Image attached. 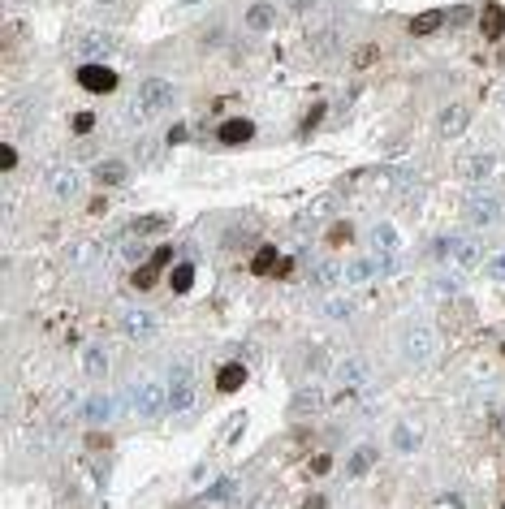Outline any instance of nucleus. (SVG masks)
I'll list each match as a JSON object with an SVG mask.
<instances>
[{"label":"nucleus","mask_w":505,"mask_h":509,"mask_svg":"<svg viewBox=\"0 0 505 509\" xmlns=\"http://www.w3.org/2000/svg\"><path fill=\"white\" fill-rule=\"evenodd\" d=\"M173 99H178V87L168 82V78H143L139 95H134V117L151 121V117H160V112L173 108Z\"/></svg>","instance_id":"f257e3e1"},{"label":"nucleus","mask_w":505,"mask_h":509,"mask_svg":"<svg viewBox=\"0 0 505 509\" xmlns=\"http://www.w3.org/2000/svg\"><path fill=\"white\" fill-rule=\"evenodd\" d=\"M130 415H139L143 423H156L160 415H168V384L160 380H139L130 388Z\"/></svg>","instance_id":"f03ea898"},{"label":"nucleus","mask_w":505,"mask_h":509,"mask_svg":"<svg viewBox=\"0 0 505 509\" xmlns=\"http://www.w3.org/2000/svg\"><path fill=\"white\" fill-rule=\"evenodd\" d=\"M199 402V384H195V367L182 359L168 371V415H190Z\"/></svg>","instance_id":"7ed1b4c3"},{"label":"nucleus","mask_w":505,"mask_h":509,"mask_svg":"<svg viewBox=\"0 0 505 509\" xmlns=\"http://www.w3.org/2000/svg\"><path fill=\"white\" fill-rule=\"evenodd\" d=\"M398 354H402V363H411V367L432 363V359H436V332H432L428 324H406L402 336H398Z\"/></svg>","instance_id":"20e7f679"},{"label":"nucleus","mask_w":505,"mask_h":509,"mask_svg":"<svg viewBox=\"0 0 505 509\" xmlns=\"http://www.w3.org/2000/svg\"><path fill=\"white\" fill-rule=\"evenodd\" d=\"M432 251H436V259H449L454 268H475L479 255H484L479 242H475V238H462V234H445Z\"/></svg>","instance_id":"39448f33"},{"label":"nucleus","mask_w":505,"mask_h":509,"mask_svg":"<svg viewBox=\"0 0 505 509\" xmlns=\"http://www.w3.org/2000/svg\"><path fill=\"white\" fill-rule=\"evenodd\" d=\"M121 332L130 336V341H151V336L160 332V315L147 311V307H126L121 311Z\"/></svg>","instance_id":"423d86ee"},{"label":"nucleus","mask_w":505,"mask_h":509,"mask_svg":"<svg viewBox=\"0 0 505 509\" xmlns=\"http://www.w3.org/2000/svg\"><path fill=\"white\" fill-rule=\"evenodd\" d=\"M371 380H376V367L367 354H350L337 363V384L342 388H371Z\"/></svg>","instance_id":"0eeeda50"},{"label":"nucleus","mask_w":505,"mask_h":509,"mask_svg":"<svg viewBox=\"0 0 505 509\" xmlns=\"http://www.w3.org/2000/svg\"><path fill=\"white\" fill-rule=\"evenodd\" d=\"M43 186H48V195H52V199H78L82 177L74 173L70 164H52L48 173H43Z\"/></svg>","instance_id":"6e6552de"},{"label":"nucleus","mask_w":505,"mask_h":509,"mask_svg":"<svg viewBox=\"0 0 505 509\" xmlns=\"http://www.w3.org/2000/svg\"><path fill=\"white\" fill-rule=\"evenodd\" d=\"M467 220L475 224V229H492V224L501 220V199H496V195H471Z\"/></svg>","instance_id":"1a4fd4ad"},{"label":"nucleus","mask_w":505,"mask_h":509,"mask_svg":"<svg viewBox=\"0 0 505 509\" xmlns=\"http://www.w3.org/2000/svg\"><path fill=\"white\" fill-rule=\"evenodd\" d=\"M467 126H471V108H467V104H445V108H440L436 130H440L445 138H458Z\"/></svg>","instance_id":"9d476101"},{"label":"nucleus","mask_w":505,"mask_h":509,"mask_svg":"<svg viewBox=\"0 0 505 509\" xmlns=\"http://www.w3.org/2000/svg\"><path fill=\"white\" fill-rule=\"evenodd\" d=\"M78 87L91 91V95H108L112 87H117V74H112L108 65H82L78 70Z\"/></svg>","instance_id":"9b49d317"},{"label":"nucleus","mask_w":505,"mask_h":509,"mask_svg":"<svg viewBox=\"0 0 505 509\" xmlns=\"http://www.w3.org/2000/svg\"><path fill=\"white\" fill-rule=\"evenodd\" d=\"M307 280H311V290L328 294V290H337V285H342V263H337V259H320V263H311Z\"/></svg>","instance_id":"f8f14e48"},{"label":"nucleus","mask_w":505,"mask_h":509,"mask_svg":"<svg viewBox=\"0 0 505 509\" xmlns=\"http://www.w3.org/2000/svg\"><path fill=\"white\" fill-rule=\"evenodd\" d=\"M112 48H117V35H108V31H82L74 39V52H82V56H104Z\"/></svg>","instance_id":"ddd939ff"},{"label":"nucleus","mask_w":505,"mask_h":509,"mask_svg":"<svg viewBox=\"0 0 505 509\" xmlns=\"http://www.w3.org/2000/svg\"><path fill=\"white\" fill-rule=\"evenodd\" d=\"M315 410H324V388H320V384L298 388L294 402H290V415H294V419H307V415H315Z\"/></svg>","instance_id":"4468645a"},{"label":"nucleus","mask_w":505,"mask_h":509,"mask_svg":"<svg viewBox=\"0 0 505 509\" xmlns=\"http://www.w3.org/2000/svg\"><path fill=\"white\" fill-rule=\"evenodd\" d=\"M376 276V259L371 255H354V259H346L342 263V280L354 290V285H367V280Z\"/></svg>","instance_id":"2eb2a0df"},{"label":"nucleus","mask_w":505,"mask_h":509,"mask_svg":"<svg viewBox=\"0 0 505 509\" xmlns=\"http://www.w3.org/2000/svg\"><path fill=\"white\" fill-rule=\"evenodd\" d=\"M242 22H246V31L264 35V31H272V26H276V5H272V0H255V5L242 13Z\"/></svg>","instance_id":"dca6fc26"},{"label":"nucleus","mask_w":505,"mask_h":509,"mask_svg":"<svg viewBox=\"0 0 505 509\" xmlns=\"http://www.w3.org/2000/svg\"><path fill=\"white\" fill-rule=\"evenodd\" d=\"M251 134H255V126H251L246 117H229V121H224V126L216 130V138H220L224 147H238V143H246Z\"/></svg>","instance_id":"f3484780"},{"label":"nucleus","mask_w":505,"mask_h":509,"mask_svg":"<svg viewBox=\"0 0 505 509\" xmlns=\"http://www.w3.org/2000/svg\"><path fill=\"white\" fill-rule=\"evenodd\" d=\"M376 466V444H359L354 454L346 458V479H359V475H367Z\"/></svg>","instance_id":"a211bd4d"},{"label":"nucleus","mask_w":505,"mask_h":509,"mask_svg":"<svg viewBox=\"0 0 505 509\" xmlns=\"http://www.w3.org/2000/svg\"><path fill=\"white\" fill-rule=\"evenodd\" d=\"M112 415H117V402H112L108 393H95V398L87 402V410H82V419H87V423H108Z\"/></svg>","instance_id":"6ab92c4d"},{"label":"nucleus","mask_w":505,"mask_h":509,"mask_svg":"<svg viewBox=\"0 0 505 509\" xmlns=\"http://www.w3.org/2000/svg\"><path fill=\"white\" fill-rule=\"evenodd\" d=\"M307 48H311V56H315V61H328V56H332V48H337V26H324V31H311V39H307Z\"/></svg>","instance_id":"aec40b11"},{"label":"nucleus","mask_w":505,"mask_h":509,"mask_svg":"<svg viewBox=\"0 0 505 509\" xmlns=\"http://www.w3.org/2000/svg\"><path fill=\"white\" fill-rule=\"evenodd\" d=\"M126 177H130V168H126L121 160H99V164H95V182H99V186H121Z\"/></svg>","instance_id":"412c9836"},{"label":"nucleus","mask_w":505,"mask_h":509,"mask_svg":"<svg viewBox=\"0 0 505 509\" xmlns=\"http://www.w3.org/2000/svg\"><path fill=\"white\" fill-rule=\"evenodd\" d=\"M242 384H246V367H242V363H224V367L216 371V388H220V393H238Z\"/></svg>","instance_id":"4be33fe9"},{"label":"nucleus","mask_w":505,"mask_h":509,"mask_svg":"<svg viewBox=\"0 0 505 509\" xmlns=\"http://www.w3.org/2000/svg\"><path fill=\"white\" fill-rule=\"evenodd\" d=\"M479 31H484V39H501V35H505V9H501V5H488L484 18H479Z\"/></svg>","instance_id":"5701e85b"},{"label":"nucleus","mask_w":505,"mask_h":509,"mask_svg":"<svg viewBox=\"0 0 505 509\" xmlns=\"http://www.w3.org/2000/svg\"><path fill=\"white\" fill-rule=\"evenodd\" d=\"M458 173H462L467 182H484V177L492 173V155L484 151V155H471V160H462V168H458Z\"/></svg>","instance_id":"b1692460"},{"label":"nucleus","mask_w":505,"mask_h":509,"mask_svg":"<svg viewBox=\"0 0 505 509\" xmlns=\"http://www.w3.org/2000/svg\"><path fill=\"white\" fill-rule=\"evenodd\" d=\"M371 246L380 251V255H398V234H393V224H376V229H371Z\"/></svg>","instance_id":"393cba45"},{"label":"nucleus","mask_w":505,"mask_h":509,"mask_svg":"<svg viewBox=\"0 0 505 509\" xmlns=\"http://www.w3.org/2000/svg\"><path fill=\"white\" fill-rule=\"evenodd\" d=\"M82 371H87L91 380H104V376H108V354H104L99 346H91V350L82 354Z\"/></svg>","instance_id":"a878e982"},{"label":"nucleus","mask_w":505,"mask_h":509,"mask_svg":"<svg viewBox=\"0 0 505 509\" xmlns=\"http://www.w3.org/2000/svg\"><path fill=\"white\" fill-rule=\"evenodd\" d=\"M376 61H380V43H359L350 52V70H371Z\"/></svg>","instance_id":"bb28decb"},{"label":"nucleus","mask_w":505,"mask_h":509,"mask_svg":"<svg viewBox=\"0 0 505 509\" xmlns=\"http://www.w3.org/2000/svg\"><path fill=\"white\" fill-rule=\"evenodd\" d=\"M445 26V9H428V13H419L415 22H411V35H432V31H440Z\"/></svg>","instance_id":"cd10ccee"},{"label":"nucleus","mask_w":505,"mask_h":509,"mask_svg":"<svg viewBox=\"0 0 505 509\" xmlns=\"http://www.w3.org/2000/svg\"><path fill=\"white\" fill-rule=\"evenodd\" d=\"M190 285H195V268L190 263H178L173 272H168V290L173 294H190Z\"/></svg>","instance_id":"c85d7f7f"},{"label":"nucleus","mask_w":505,"mask_h":509,"mask_svg":"<svg viewBox=\"0 0 505 509\" xmlns=\"http://www.w3.org/2000/svg\"><path fill=\"white\" fill-rule=\"evenodd\" d=\"M272 268H276V251H272V246H259L255 259H251V272H255V276H268Z\"/></svg>","instance_id":"c756f323"},{"label":"nucleus","mask_w":505,"mask_h":509,"mask_svg":"<svg viewBox=\"0 0 505 509\" xmlns=\"http://www.w3.org/2000/svg\"><path fill=\"white\" fill-rule=\"evenodd\" d=\"M91 255H95V242H74L65 259H70V268H82V263H91Z\"/></svg>","instance_id":"7c9ffc66"},{"label":"nucleus","mask_w":505,"mask_h":509,"mask_svg":"<svg viewBox=\"0 0 505 509\" xmlns=\"http://www.w3.org/2000/svg\"><path fill=\"white\" fill-rule=\"evenodd\" d=\"M484 276H488V280H505V251H492V255L484 259Z\"/></svg>","instance_id":"2f4dec72"},{"label":"nucleus","mask_w":505,"mask_h":509,"mask_svg":"<svg viewBox=\"0 0 505 509\" xmlns=\"http://www.w3.org/2000/svg\"><path fill=\"white\" fill-rule=\"evenodd\" d=\"M393 444H398V449H402V454H411V449H415V444H419V432H411V427H406V423H402V427H398V432H393Z\"/></svg>","instance_id":"473e14b6"},{"label":"nucleus","mask_w":505,"mask_h":509,"mask_svg":"<svg viewBox=\"0 0 505 509\" xmlns=\"http://www.w3.org/2000/svg\"><path fill=\"white\" fill-rule=\"evenodd\" d=\"M156 229H164V216H143V220H134V238H147V234H156Z\"/></svg>","instance_id":"72a5a7b5"},{"label":"nucleus","mask_w":505,"mask_h":509,"mask_svg":"<svg viewBox=\"0 0 505 509\" xmlns=\"http://www.w3.org/2000/svg\"><path fill=\"white\" fill-rule=\"evenodd\" d=\"M462 319H471V307H467V302H458L454 311L445 307V328H462Z\"/></svg>","instance_id":"f704fd0d"},{"label":"nucleus","mask_w":505,"mask_h":509,"mask_svg":"<svg viewBox=\"0 0 505 509\" xmlns=\"http://www.w3.org/2000/svg\"><path fill=\"white\" fill-rule=\"evenodd\" d=\"M324 315H328V319H346V315H350V298H332V302H324Z\"/></svg>","instance_id":"c9c22d12"},{"label":"nucleus","mask_w":505,"mask_h":509,"mask_svg":"<svg viewBox=\"0 0 505 509\" xmlns=\"http://www.w3.org/2000/svg\"><path fill=\"white\" fill-rule=\"evenodd\" d=\"M229 496H234V479H220L207 488V500H229Z\"/></svg>","instance_id":"e433bc0d"},{"label":"nucleus","mask_w":505,"mask_h":509,"mask_svg":"<svg viewBox=\"0 0 505 509\" xmlns=\"http://www.w3.org/2000/svg\"><path fill=\"white\" fill-rule=\"evenodd\" d=\"M445 22H449V26H467V22H471V9H467V5L445 9Z\"/></svg>","instance_id":"4c0bfd02"},{"label":"nucleus","mask_w":505,"mask_h":509,"mask_svg":"<svg viewBox=\"0 0 505 509\" xmlns=\"http://www.w3.org/2000/svg\"><path fill=\"white\" fill-rule=\"evenodd\" d=\"M0 168H5V173H13V168H18V147H13V143L0 147Z\"/></svg>","instance_id":"58836bf2"},{"label":"nucleus","mask_w":505,"mask_h":509,"mask_svg":"<svg viewBox=\"0 0 505 509\" xmlns=\"http://www.w3.org/2000/svg\"><path fill=\"white\" fill-rule=\"evenodd\" d=\"M156 272H160L156 263H147V268H139V272H134V290H147V285H151V280H156Z\"/></svg>","instance_id":"ea45409f"},{"label":"nucleus","mask_w":505,"mask_h":509,"mask_svg":"<svg viewBox=\"0 0 505 509\" xmlns=\"http://www.w3.org/2000/svg\"><path fill=\"white\" fill-rule=\"evenodd\" d=\"M272 505H276V492H259V496H251L246 509H272Z\"/></svg>","instance_id":"a19ab883"},{"label":"nucleus","mask_w":505,"mask_h":509,"mask_svg":"<svg viewBox=\"0 0 505 509\" xmlns=\"http://www.w3.org/2000/svg\"><path fill=\"white\" fill-rule=\"evenodd\" d=\"M432 290H436V294H449V298H454V294H458V276H449V280L440 276V280H436Z\"/></svg>","instance_id":"79ce46f5"},{"label":"nucleus","mask_w":505,"mask_h":509,"mask_svg":"<svg viewBox=\"0 0 505 509\" xmlns=\"http://www.w3.org/2000/svg\"><path fill=\"white\" fill-rule=\"evenodd\" d=\"M315 5H320V0H286V9H290V13H311Z\"/></svg>","instance_id":"37998d69"},{"label":"nucleus","mask_w":505,"mask_h":509,"mask_svg":"<svg viewBox=\"0 0 505 509\" xmlns=\"http://www.w3.org/2000/svg\"><path fill=\"white\" fill-rule=\"evenodd\" d=\"M328 207H332V195H324V199H315V203H311V212H307V220H315V216H324Z\"/></svg>","instance_id":"c03bdc74"},{"label":"nucleus","mask_w":505,"mask_h":509,"mask_svg":"<svg viewBox=\"0 0 505 509\" xmlns=\"http://www.w3.org/2000/svg\"><path fill=\"white\" fill-rule=\"evenodd\" d=\"M311 471H315V475H328V471H332V458H328V454H315V458H311Z\"/></svg>","instance_id":"a18cd8bd"},{"label":"nucleus","mask_w":505,"mask_h":509,"mask_svg":"<svg viewBox=\"0 0 505 509\" xmlns=\"http://www.w3.org/2000/svg\"><path fill=\"white\" fill-rule=\"evenodd\" d=\"M91 126H95V112H78V117H74V130H78V134H87Z\"/></svg>","instance_id":"49530a36"},{"label":"nucleus","mask_w":505,"mask_h":509,"mask_svg":"<svg viewBox=\"0 0 505 509\" xmlns=\"http://www.w3.org/2000/svg\"><path fill=\"white\" fill-rule=\"evenodd\" d=\"M151 263H156V268H164V263H173V246H160V251L151 255Z\"/></svg>","instance_id":"de8ad7c7"},{"label":"nucleus","mask_w":505,"mask_h":509,"mask_svg":"<svg viewBox=\"0 0 505 509\" xmlns=\"http://www.w3.org/2000/svg\"><path fill=\"white\" fill-rule=\"evenodd\" d=\"M492 427L505 436V406H496V410H492Z\"/></svg>","instance_id":"09e8293b"},{"label":"nucleus","mask_w":505,"mask_h":509,"mask_svg":"<svg viewBox=\"0 0 505 509\" xmlns=\"http://www.w3.org/2000/svg\"><path fill=\"white\" fill-rule=\"evenodd\" d=\"M324 112H328V108H324V104H315V108H311V112H307V130H311V126H315V121H320V117H324Z\"/></svg>","instance_id":"8fccbe9b"},{"label":"nucleus","mask_w":505,"mask_h":509,"mask_svg":"<svg viewBox=\"0 0 505 509\" xmlns=\"http://www.w3.org/2000/svg\"><path fill=\"white\" fill-rule=\"evenodd\" d=\"M324 505H328L324 496H307V505H303V509H324Z\"/></svg>","instance_id":"3c124183"},{"label":"nucleus","mask_w":505,"mask_h":509,"mask_svg":"<svg viewBox=\"0 0 505 509\" xmlns=\"http://www.w3.org/2000/svg\"><path fill=\"white\" fill-rule=\"evenodd\" d=\"M95 5H112V0H95Z\"/></svg>","instance_id":"603ef678"},{"label":"nucleus","mask_w":505,"mask_h":509,"mask_svg":"<svg viewBox=\"0 0 505 509\" xmlns=\"http://www.w3.org/2000/svg\"><path fill=\"white\" fill-rule=\"evenodd\" d=\"M501 65H505V52H501Z\"/></svg>","instance_id":"864d4df0"},{"label":"nucleus","mask_w":505,"mask_h":509,"mask_svg":"<svg viewBox=\"0 0 505 509\" xmlns=\"http://www.w3.org/2000/svg\"><path fill=\"white\" fill-rule=\"evenodd\" d=\"M501 104H505V91H501Z\"/></svg>","instance_id":"5fc2aeb1"},{"label":"nucleus","mask_w":505,"mask_h":509,"mask_svg":"<svg viewBox=\"0 0 505 509\" xmlns=\"http://www.w3.org/2000/svg\"><path fill=\"white\" fill-rule=\"evenodd\" d=\"M501 354H505V346H501Z\"/></svg>","instance_id":"6e6d98bb"}]
</instances>
